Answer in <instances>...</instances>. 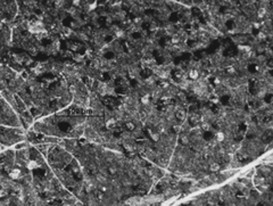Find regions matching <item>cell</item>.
<instances>
[{
	"label": "cell",
	"instance_id": "3",
	"mask_svg": "<svg viewBox=\"0 0 273 206\" xmlns=\"http://www.w3.org/2000/svg\"><path fill=\"white\" fill-rule=\"evenodd\" d=\"M188 79L190 81H197L199 79V71L198 70H195V68H190L188 71Z\"/></svg>",
	"mask_w": 273,
	"mask_h": 206
},
{
	"label": "cell",
	"instance_id": "4",
	"mask_svg": "<svg viewBox=\"0 0 273 206\" xmlns=\"http://www.w3.org/2000/svg\"><path fill=\"white\" fill-rule=\"evenodd\" d=\"M220 170H221V164H220V163H217V162L213 161L212 163H210V164H208V171H210V172L217 173Z\"/></svg>",
	"mask_w": 273,
	"mask_h": 206
},
{
	"label": "cell",
	"instance_id": "2",
	"mask_svg": "<svg viewBox=\"0 0 273 206\" xmlns=\"http://www.w3.org/2000/svg\"><path fill=\"white\" fill-rule=\"evenodd\" d=\"M187 115H188V114H187V109L180 108V109H178V111H175V112H174L175 119H176V121H179V122L186 121Z\"/></svg>",
	"mask_w": 273,
	"mask_h": 206
},
{
	"label": "cell",
	"instance_id": "6",
	"mask_svg": "<svg viewBox=\"0 0 273 206\" xmlns=\"http://www.w3.org/2000/svg\"><path fill=\"white\" fill-rule=\"evenodd\" d=\"M77 142H79V145H80L81 147H85V146H88V145H90L89 140H88L84 136L77 138Z\"/></svg>",
	"mask_w": 273,
	"mask_h": 206
},
{
	"label": "cell",
	"instance_id": "1",
	"mask_svg": "<svg viewBox=\"0 0 273 206\" xmlns=\"http://www.w3.org/2000/svg\"><path fill=\"white\" fill-rule=\"evenodd\" d=\"M178 143L181 146H189L190 143V137L188 133L181 132L178 134Z\"/></svg>",
	"mask_w": 273,
	"mask_h": 206
},
{
	"label": "cell",
	"instance_id": "7",
	"mask_svg": "<svg viewBox=\"0 0 273 206\" xmlns=\"http://www.w3.org/2000/svg\"><path fill=\"white\" fill-rule=\"evenodd\" d=\"M6 146H7V145H5V143H1V146H0V150H1V151H6Z\"/></svg>",
	"mask_w": 273,
	"mask_h": 206
},
{
	"label": "cell",
	"instance_id": "5",
	"mask_svg": "<svg viewBox=\"0 0 273 206\" xmlns=\"http://www.w3.org/2000/svg\"><path fill=\"white\" fill-rule=\"evenodd\" d=\"M214 139L216 140L217 142H223L224 139H225V133L224 131H217V132L214 133Z\"/></svg>",
	"mask_w": 273,
	"mask_h": 206
}]
</instances>
